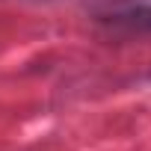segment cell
<instances>
[{
    "label": "cell",
    "instance_id": "obj_1",
    "mask_svg": "<svg viewBox=\"0 0 151 151\" xmlns=\"http://www.w3.org/2000/svg\"><path fill=\"white\" fill-rule=\"evenodd\" d=\"M101 21L127 30H151V0H113L101 9Z\"/></svg>",
    "mask_w": 151,
    "mask_h": 151
}]
</instances>
